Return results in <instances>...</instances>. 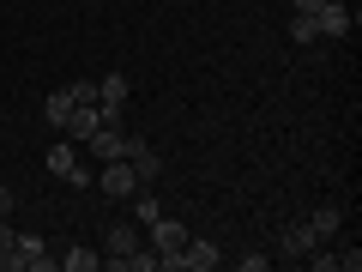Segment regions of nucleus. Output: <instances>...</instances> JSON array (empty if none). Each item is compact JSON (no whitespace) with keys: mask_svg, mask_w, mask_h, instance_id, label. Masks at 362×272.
Here are the masks:
<instances>
[{"mask_svg":"<svg viewBox=\"0 0 362 272\" xmlns=\"http://www.w3.org/2000/svg\"><path fill=\"white\" fill-rule=\"evenodd\" d=\"M157 266H163V272H211V266H223V248L187 236V242H181V254H163Z\"/></svg>","mask_w":362,"mask_h":272,"instance_id":"nucleus-1","label":"nucleus"},{"mask_svg":"<svg viewBox=\"0 0 362 272\" xmlns=\"http://www.w3.org/2000/svg\"><path fill=\"white\" fill-rule=\"evenodd\" d=\"M97 188H103L109 200H133L139 194V176H133L127 157H109V164H97Z\"/></svg>","mask_w":362,"mask_h":272,"instance_id":"nucleus-2","label":"nucleus"},{"mask_svg":"<svg viewBox=\"0 0 362 272\" xmlns=\"http://www.w3.org/2000/svg\"><path fill=\"white\" fill-rule=\"evenodd\" d=\"M127 91H133V79H127V73H103V79H97V109H103V121H109V128H121Z\"/></svg>","mask_w":362,"mask_h":272,"instance_id":"nucleus-3","label":"nucleus"},{"mask_svg":"<svg viewBox=\"0 0 362 272\" xmlns=\"http://www.w3.org/2000/svg\"><path fill=\"white\" fill-rule=\"evenodd\" d=\"M121 157L133 164V176H139V188H151L157 176H163V157L151 152V140H139V133H127V145H121Z\"/></svg>","mask_w":362,"mask_h":272,"instance_id":"nucleus-4","label":"nucleus"},{"mask_svg":"<svg viewBox=\"0 0 362 272\" xmlns=\"http://www.w3.org/2000/svg\"><path fill=\"white\" fill-rule=\"evenodd\" d=\"M314 25H320V42H344L356 30V13H350L344 0H326L320 13H314Z\"/></svg>","mask_w":362,"mask_h":272,"instance_id":"nucleus-5","label":"nucleus"},{"mask_svg":"<svg viewBox=\"0 0 362 272\" xmlns=\"http://www.w3.org/2000/svg\"><path fill=\"white\" fill-rule=\"evenodd\" d=\"M314 248H320V236H314V224H308V218H296V224H284V230H278V254L308 260Z\"/></svg>","mask_w":362,"mask_h":272,"instance_id":"nucleus-6","label":"nucleus"},{"mask_svg":"<svg viewBox=\"0 0 362 272\" xmlns=\"http://www.w3.org/2000/svg\"><path fill=\"white\" fill-rule=\"evenodd\" d=\"M97 128H103V109H97V103H73V115L61 121V140L85 145V140H90V133H97Z\"/></svg>","mask_w":362,"mask_h":272,"instance_id":"nucleus-7","label":"nucleus"},{"mask_svg":"<svg viewBox=\"0 0 362 272\" xmlns=\"http://www.w3.org/2000/svg\"><path fill=\"white\" fill-rule=\"evenodd\" d=\"M121 145H127V133H121V128H109V121H103V128L90 133L85 145H78V157H97V164H109V157H121Z\"/></svg>","mask_w":362,"mask_h":272,"instance_id":"nucleus-8","label":"nucleus"},{"mask_svg":"<svg viewBox=\"0 0 362 272\" xmlns=\"http://www.w3.org/2000/svg\"><path fill=\"white\" fill-rule=\"evenodd\" d=\"M145 236H151L157 260H163V254H181V242H187V224H175V218H157V224H145Z\"/></svg>","mask_w":362,"mask_h":272,"instance_id":"nucleus-9","label":"nucleus"},{"mask_svg":"<svg viewBox=\"0 0 362 272\" xmlns=\"http://www.w3.org/2000/svg\"><path fill=\"white\" fill-rule=\"evenodd\" d=\"M139 248V224H109V236H103V260L115 266L121 254H133Z\"/></svg>","mask_w":362,"mask_h":272,"instance_id":"nucleus-10","label":"nucleus"},{"mask_svg":"<svg viewBox=\"0 0 362 272\" xmlns=\"http://www.w3.org/2000/svg\"><path fill=\"white\" fill-rule=\"evenodd\" d=\"M18 254H25V272H61V260L49 254L42 236H18Z\"/></svg>","mask_w":362,"mask_h":272,"instance_id":"nucleus-11","label":"nucleus"},{"mask_svg":"<svg viewBox=\"0 0 362 272\" xmlns=\"http://www.w3.org/2000/svg\"><path fill=\"white\" fill-rule=\"evenodd\" d=\"M42 164H49V176H73V169H78V145L73 140H54L49 152H42Z\"/></svg>","mask_w":362,"mask_h":272,"instance_id":"nucleus-12","label":"nucleus"},{"mask_svg":"<svg viewBox=\"0 0 362 272\" xmlns=\"http://www.w3.org/2000/svg\"><path fill=\"white\" fill-rule=\"evenodd\" d=\"M308 224H314V236H320V242H332L338 224H344V206H320V212H308Z\"/></svg>","mask_w":362,"mask_h":272,"instance_id":"nucleus-13","label":"nucleus"},{"mask_svg":"<svg viewBox=\"0 0 362 272\" xmlns=\"http://www.w3.org/2000/svg\"><path fill=\"white\" fill-rule=\"evenodd\" d=\"M290 42H296V49L320 42V25H314V13H290Z\"/></svg>","mask_w":362,"mask_h":272,"instance_id":"nucleus-14","label":"nucleus"},{"mask_svg":"<svg viewBox=\"0 0 362 272\" xmlns=\"http://www.w3.org/2000/svg\"><path fill=\"white\" fill-rule=\"evenodd\" d=\"M61 266H66V272H97V266H103V254H97V248H66Z\"/></svg>","mask_w":362,"mask_h":272,"instance_id":"nucleus-15","label":"nucleus"},{"mask_svg":"<svg viewBox=\"0 0 362 272\" xmlns=\"http://www.w3.org/2000/svg\"><path fill=\"white\" fill-rule=\"evenodd\" d=\"M157 218H163V212H157V194H151V188H139V194H133V224L145 230V224H157Z\"/></svg>","mask_w":362,"mask_h":272,"instance_id":"nucleus-16","label":"nucleus"},{"mask_svg":"<svg viewBox=\"0 0 362 272\" xmlns=\"http://www.w3.org/2000/svg\"><path fill=\"white\" fill-rule=\"evenodd\" d=\"M42 115H49V128L61 133V121L73 115V97H66V91H49V103H42Z\"/></svg>","mask_w":362,"mask_h":272,"instance_id":"nucleus-17","label":"nucleus"},{"mask_svg":"<svg viewBox=\"0 0 362 272\" xmlns=\"http://www.w3.org/2000/svg\"><path fill=\"white\" fill-rule=\"evenodd\" d=\"M66 97H73V103H97V79H73Z\"/></svg>","mask_w":362,"mask_h":272,"instance_id":"nucleus-18","label":"nucleus"},{"mask_svg":"<svg viewBox=\"0 0 362 272\" xmlns=\"http://www.w3.org/2000/svg\"><path fill=\"white\" fill-rule=\"evenodd\" d=\"M0 272H25V254H18V236H13V248H0Z\"/></svg>","mask_w":362,"mask_h":272,"instance_id":"nucleus-19","label":"nucleus"},{"mask_svg":"<svg viewBox=\"0 0 362 272\" xmlns=\"http://www.w3.org/2000/svg\"><path fill=\"white\" fill-rule=\"evenodd\" d=\"M235 266H242V272H266L272 254H254V248H247V254H235Z\"/></svg>","mask_w":362,"mask_h":272,"instance_id":"nucleus-20","label":"nucleus"},{"mask_svg":"<svg viewBox=\"0 0 362 272\" xmlns=\"http://www.w3.org/2000/svg\"><path fill=\"white\" fill-rule=\"evenodd\" d=\"M302 266H314V272H338V254H326V248H314V254L302 260Z\"/></svg>","mask_w":362,"mask_h":272,"instance_id":"nucleus-21","label":"nucleus"},{"mask_svg":"<svg viewBox=\"0 0 362 272\" xmlns=\"http://www.w3.org/2000/svg\"><path fill=\"white\" fill-rule=\"evenodd\" d=\"M338 272H362V248H344L338 254Z\"/></svg>","mask_w":362,"mask_h":272,"instance_id":"nucleus-22","label":"nucleus"},{"mask_svg":"<svg viewBox=\"0 0 362 272\" xmlns=\"http://www.w3.org/2000/svg\"><path fill=\"white\" fill-rule=\"evenodd\" d=\"M290 6H296V13H320L326 0H290Z\"/></svg>","mask_w":362,"mask_h":272,"instance_id":"nucleus-23","label":"nucleus"},{"mask_svg":"<svg viewBox=\"0 0 362 272\" xmlns=\"http://www.w3.org/2000/svg\"><path fill=\"white\" fill-rule=\"evenodd\" d=\"M18 206V200H13V188H0V212H13Z\"/></svg>","mask_w":362,"mask_h":272,"instance_id":"nucleus-24","label":"nucleus"}]
</instances>
